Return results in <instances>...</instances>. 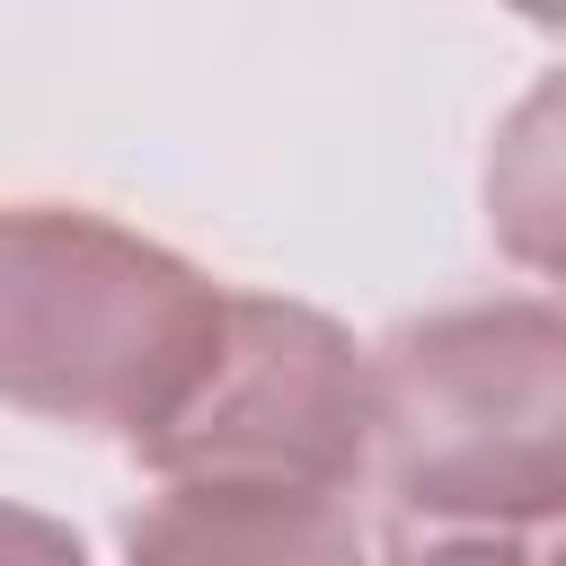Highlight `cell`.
Segmentation results:
<instances>
[{"instance_id":"6da1fadb","label":"cell","mask_w":566,"mask_h":566,"mask_svg":"<svg viewBox=\"0 0 566 566\" xmlns=\"http://www.w3.org/2000/svg\"><path fill=\"white\" fill-rule=\"evenodd\" d=\"M230 310V283L88 203H9L0 221V398L18 416L124 433L142 460L203 398Z\"/></svg>"},{"instance_id":"7a4b0ae2","label":"cell","mask_w":566,"mask_h":566,"mask_svg":"<svg viewBox=\"0 0 566 566\" xmlns=\"http://www.w3.org/2000/svg\"><path fill=\"white\" fill-rule=\"evenodd\" d=\"M380 371L389 513H566V301H451L398 318Z\"/></svg>"},{"instance_id":"3957f363","label":"cell","mask_w":566,"mask_h":566,"mask_svg":"<svg viewBox=\"0 0 566 566\" xmlns=\"http://www.w3.org/2000/svg\"><path fill=\"white\" fill-rule=\"evenodd\" d=\"M142 469L168 486L221 478L345 495L380 469V371L327 310L239 292L203 398L142 451Z\"/></svg>"},{"instance_id":"277c9868","label":"cell","mask_w":566,"mask_h":566,"mask_svg":"<svg viewBox=\"0 0 566 566\" xmlns=\"http://www.w3.org/2000/svg\"><path fill=\"white\" fill-rule=\"evenodd\" d=\"M124 566H371V548L345 495L195 478L124 513Z\"/></svg>"},{"instance_id":"5b68a950","label":"cell","mask_w":566,"mask_h":566,"mask_svg":"<svg viewBox=\"0 0 566 566\" xmlns=\"http://www.w3.org/2000/svg\"><path fill=\"white\" fill-rule=\"evenodd\" d=\"M478 203H486V239L522 274L566 292V62L539 71L513 97V115L495 124Z\"/></svg>"},{"instance_id":"8992f818","label":"cell","mask_w":566,"mask_h":566,"mask_svg":"<svg viewBox=\"0 0 566 566\" xmlns=\"http://www.w3.org/2000/svg\"><path fill=\"white\" fill-rule=\"evenodd\" d=\"M380 566H566V513H504V522L389 513Z\"/></svg>"}]
</instances>
